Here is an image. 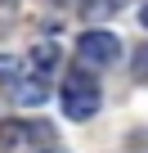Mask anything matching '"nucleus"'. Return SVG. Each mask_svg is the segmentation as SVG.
Returning <instances> with one entry per match:
<instances>
[{
  "instance_id": "6",
  "label": "nucleus",
  "mask_w": 148,
  "mask_h": 153,
  "mask_svg": "<svg viewBox=\"0 0 148 153\" xmlns=\"http://www.w3.org/2000/svg\"><path fill=\"white\" fill-rule=\"evenodd\" d=\"M117 5L121 0H85V14L90 18H108V14H117Z\"/></svg>"
},
{
  "instance_id": "3",
  "label": "nucleus",
  "mask_w": 148,
  "mask_h": 153,
  "mask_svg": "<svg viewBox=\"0 0 148 153\" xmlns=\"http://www.w3.org/2000/svg\"><path fill=\"white\" fill-rule=\"evenodd\" d=\"M14 99H18V104H45L49 90H45V81L27 76V81H14Z\"/></svg>"
},
{
  "instance_id": "7",
  "label": "nucleus",
  "mask_w": 148,
  "mask_h": 153,
  "mask_svg": "<svg viewBox=\"0 0 148 153\" xmlns=\"http://www.w3.org/2000/svg\"><path fill=\"white\" fill-rule=\"evenodd\" d=\"M139 23H144V27H148V5H144V9H139Z\"/></svg>"
},
{
  "instance_id": "1",
  "label": "nucleus",
  "mask_w": 148,
  "mask_h": 153,
  "mask_svg": "<svg viewBox=\"0 0 148 153\" xmlns=\"http://www.w3.org/2000/svg\"><path fill=\"white\" fill-rule=\"evenodd\" d=\"M63 113L72 122H85V117L99 113V86L90 81L85 72H72L67 76V86H63Z\"/></svg>"
},
{
  "instance_id": "5",
  "label": "nucleus",
  "mask_w": 148,
  "mask_h": 153,
  "mask_svg": "<svg viewBox=\"0 0 148 153\" xmlns=\"http://www.w3.org/2000/svg\"><path fill=\"white\" fill-rule=\"evenodd\" d=\"M27 140V122H0V144H23Z\"/></svg>"
},
{
  "instance_id": "4",
  "label": "nucleus",
  "mask_w": 148,
  "mask_h": 153,
  "mask_svg": "<svg viewBox=\"0 0 148 153\" xmlns=\"http://www.w3.org/2000/svg\"><path fill=\"white\" fill-rule=\"evenodd\" d=\"M27 63H32V72H40V76H45V72H54V68H58V50H54V45H32Z\"/></svg>"
},
{
  "instance_id": "2",
  "label": "nucleus",
  "mask_w": 148,
  "mask_h": 153,
  "mask_svg": "<svg viewBox=\"0 0 148 153\" xmlns=\"http://www.w3.org/2000/svg\"><path fill=\"white\" fill-rule=\"evenodd\" d=\"M77 54H81V63L108 68V63H117V59H121V41H117L112 32H85V36L77 41Z\"/></svg>"
}]
</instances>
